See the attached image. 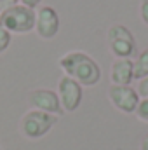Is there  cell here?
<instances>
[{"mask_svg": "<svg viewBox=\"0 0 148 150\" xmlns=\"http://www.w3.org/2000/svg\"><path fill=\"white\" fill-rule=\"evenodd\" d=\"M58 65L63 70V74L77 80L82 87L84 86H96L101 79L99 65L96 63V59H92L84 51H70V52L63 54L59 58Z\"/></svg>", "mask_w": 148, "mask_h": 150, "instance_id": "1", "label": "cell"}, {"mask_svg": "<svg viewBox=\"0 0 148 150\" xmlns=\"http://www.w3.org/2000/svg\"><path fill=\"white\" fill-rule=\"evenodd\" d=\"M0 25L11 33H30L35 30V9L23 4L0 11Z\"/></svg>", "mask_w": 148, "mask_h": 150, "instance_id": "2", "label": "cell"}, {"mask_svg": "<svg viewBox=\"0 0 148 150\" xmlns=\"http://www.w3.org/2000/svg\"><path fill=\"white\" fill-rule=\"evenodd\" d=\"M56 124H58V115L30 108L19 120V133L26 140H38L45 136Z\"/></svg>", "mask_w": 148, "mask_h": 150, "instance_id": "3", "label": "cell"}, {"mask_svg": "<svg viewBox=\"0 0 148 150\" xmlns=\"http://www.w3.org/2000/svg\"><path fill=\"white\" fill-rule=\"evenodd\" d=\"M106 42L115 58H131L136 52V38L125 25H113L106 32Z\"/></svg>", "mask_w": 148, "mask_h": 150, "instance_id": "4", "label": "cell"}, {"mask_svg": "<svg viewBox=\"0 0 148 150\" xmlns=\"http://www.w3.org/2000/svg\"><path fill=\"white\" fill-rule=\"evenodd\" d=\"M108 100L110 103L122 113H134L140 103V94L131 86H113L108 87Z\"/></svg>", "mask_w": 148, "mask_h": 150, "instance_id": "5", "label": "cell"}, {"mask_svg": "<svg viewBox=\"0 0 148 150\" xmlns=\"http://www.w3.org/2000/svg\"><path fill=\"white\" fill-rule=\"evenodd\" d=\"M56 93L59 96V101H61V107L65 112H75L82 103V96H84L82 86L68 75H63L58 80V91Z\"/></svg>", "mask_w": 148, "mask_h": 150, "instance_id": "6", "label": "cell"}, {"mask_svg": "<svg viewBox=\"0 0 148 150\" xmlns=\"http://www.w3.org/2000/svg\"><path fill=\"white\" fill-rule=\"evenodd\" d=\"M28 103L33 110H40L52 115H61L65 112L59 101V96L52 89H33L28 93Z\"/></svg>", "mask_w": 148, "mask_h": 150, "instance_id": "7", "label": "cell"}, {"mask_svg": "<svg viewBox=\"0 0 148 150\" xmlns=\"http://www.w3.org/2000/svg\"><path fill=\"white\" fill-rule=\"evenodd\" d=\"M35 32L40 38L51 40L59 32V16L54 7L42 5L35 11Z\"/></svg>", "mask_w": 148, "mask_h": 150, "instance_id": "8", "label": "cell"}, {"mask_svg": "<svg viewBox=\"0 0 148 150\" xmlns=\"http://www.w3.org/2000/svg\"><path fill=\"white\" fill-rule=\"evenodd\" d=\"M110 80L113 86H131L134 80L132 59L131 58H115L110 67Z\"/></svg>", "mask_w": 148, "mask_h": 150, "instance_id": "9", "label": "cell"}, {"mask_svg": "<svg viewBox=\"0 0 148 150\" xmlns=\"http://www.w3.org/2000/svg\"><path fill=\"white\" fill-rule=\"evenodd\" d=\"M132 75L138 80L148 75V47L145 51H141L136 56V59L132 61Z\"/></svg>", "mask_w": 148, "mask_h": 150, "instance_id": "10", "label": "cell"}, {"mask_svg": "<svg viewBox=\"0 0 148 150\" xmlns=\"http://www.w3.org/2000/svg\"><path fill=\"white\" fill-rule=\"evenodd\" d=\"M134 115H136L140 120L148 122V98H141V100H140V103H138V107H136Z\"/></svg>", "mask_w": 148, "mask_h": 150, "instance_id": "11", "label": "cell"}, {"mask_svg": "<svg viewBox=\"0 0 148 150\" xmlns=\"http://www.w3.org/2000/svg\"><path fill=\"white\" fill-rule=\"evenodd\" d=\"M11 40H12V33L11 32H7L2 25H0V54L11 45Z\"/></svg>", "mask_w": 148, "mask_h": 150, "instance_id": "12", "label": "cell"}, {"mask_svg": "<svg viewBox=\"0 0 148 150\" xmlns=\"http://www.w3.org/2000/svg\"><path fill=\"white\" fill-rule=\"evenodd\" d=\"M136 91H138L140 98H148V75L147 77H143V79H140Z\"/></svg>", "mask_w": 148, "mask_h": 150, "instance_id": "13", "label": "cell"}, {"mask_svg": "<svg viewBox=\"0 0 148 150\" xmlns=\"http://www.w3.org/2000/svg\"><path fill=\"white\" fill-rule=\"evenodd\" d=\"M140 16L143 19V23L148 25V0H141L140 2Z\"/></svg>", "mask_w": 148, "mask_h": 150, "instance_id": "14", "label": "cell"}, {"mask_svg": "<svg viewBox=\"0 0 148 150\" xmlns=\"http://www.w3.org/2000/svg\"><path fill=\"white\" fill-rule=\"evenodd\" d=\"M19 4V0H0V11H4V9H9V7H12V5H18Z\"/></svg>", "mask_w": 148, "mask_h": 150, "instance_id": "15", "label": "cell"}, {"mask_svg": "<svg viewBox=\"0 0 148 150\" xmlns=\"http://www.w3.org/2000/svg\"><path fill=\"white\" fill-rule=\"evenodd\" d=\"M40 2H42V0H19V4H23V5H26V7H32V9H35Z\"/></svg>", "mask_w": 148, "mask_h": 150, "instance_id": "16", "label": "cell"}, {"mask_svg": "<svg viewBox=\"0 0 148 150\" xmlns=\"http://www.w3.org/2000/svg\"><path fill=\"white\" fill-rule=\"evenodd\" d=\"M140 150H148V134L141 140V143H140Z\"/></svg>", "mask_w": 148, "mask_h": 150, "instance_id": "17", "label": "cell"}, {"mask_svg": "<svg viewBox=\"0 0 148 150\" xmlns=\"http://www.w3.org/2000/svg\"><path fill=\"white\" fill-rule=\"evenodd\" d=\"M0 150H2V147H0Z\"/></svg>", "mask_w": 148, "mask_h": 150, "instance_id": "18", "label": "cell"}]
</instances>
